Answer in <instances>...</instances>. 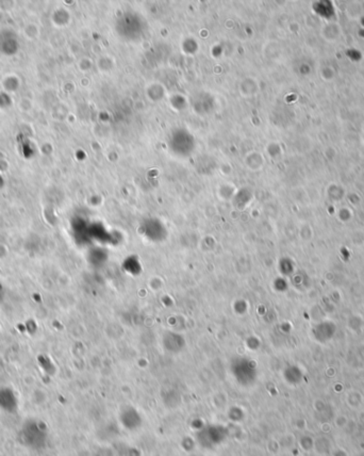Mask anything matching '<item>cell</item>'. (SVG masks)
Listing matches in <instances>:
<instances>
[{
	"label": "cell",
	"mask_w": 364,
	"mask_h": 456,
	"mask_svg": "<svg viewBox=\"0 0 364 456\" xmlns=\"http://www.w3.org/2000/svg\"><path fill=\"white\" fill-rule=\"evenodd\" d=\"M0 408L9 412L17 409V397L11 388L0 389Z\"/></svg>",
	"instance_id": "6da1fadb"
},
{
	"label": "cell",
	"mask_w": 364,
	"mask_h": 456,
	"mask_svg": "<svg viewBox=\"0 0 364 456\" xmlns=\"http://www.w3.org/2000/svg\"><path fill=\"white\" fill-rule=\"evenodd\" d=\"M4 296H5L4 288H3V286L0 284V302H2V300L4 299Z\"/></svg>",
	"instance_id": "7a4b0ae2"
}]
</instances>
